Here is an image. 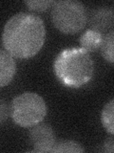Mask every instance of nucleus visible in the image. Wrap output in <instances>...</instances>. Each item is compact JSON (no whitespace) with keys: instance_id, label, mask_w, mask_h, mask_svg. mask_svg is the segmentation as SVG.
<instances>
[{"instance_id":"1","label":"nucleus","mask_w":114,"mask_h":153,"mask_svg":"<svg viewBox=\"0 0 114 153\" xmlns=\"http://www.w3.org/2000/svg\"><path fill=\"white\" fill-rule=\"evenodd\" d=\"M46 29L42 19L34 13H19L5 24L2 43L13 57L30 59L38 54L45 42Z\"/></svg>"},{"instance_id":"2","label":"nucleus","mask_w":114,"mask_h":153,"mask_svg":"<svg viewBox=\"0 0 114 153\" xmlns=\"http://www.w3.org/2000/svg\"><path fill=\"white\" fill-rule=\"evenodd\" d=\"M53 69L56 78L63 85L79 88L92 79L94 62L83 48H68L57 55Z\"/></svg>"},{"instance_id":"3","label":"nucleus","mask_w":114,"mask_h":153,"mask_svg":"<svg viewBox=\"0 0 114 153\" xmlns=\"http://www.w3.org/2000/svg\"><path fill=\"white\" fill-rule=\"evenodd\" d=\"M47 112L44 99L31 92L18 95L12 100L10 107L12 121L21 127H31L40 123L47 116Z\"/></svg>"},{"instance_id":"4","label":"nucleus","mask_w":114,"mask_h":153,"mask_svg":"<svg viewBox=\"0 0 114 153\" xmlns=\"http://www.w3.org/2000/svg\"><path fill=\"white\" fill-rule=\"evenodd\" d=\"M51 21L58 31L73 35L82 31L87 24V9L79 1H56L51 9Z\"/></svg>"},{"instance_id":"5","label":"nucleus","mask_w":114,"mask_h":153,"mask_svg":"<svg viewBox=\"0 0 114 153\" xmlns=\"http://www.w3.org/2000/svg\"><path fill=\"white\" fill-rule=\"evenodd\" d=\"M28 135L31 143L33 146L32 152H51L52 148L57 143L53 129L47 124H36L31 129Z\"/></svg>"},{"instance_id":"6","label":"nucleus","mask_w":114,"mask_h":153,"mask_svg":"<svg viewBox=\"0 0 114 153\" xmlns=\"http://www.w3.org/2000/svg\"><path fill=\"white\" fill-rule=\"evenodd\" d=\"M91 30L104 33L114 27V10L108 7L99 8L94 11L90 18Z\"/></svg>"},{"instance_id":"7","label":"nucleus","mask_w":114,"mask_h":153,"mask_svg":"<svg viewBox=\"0 0 114 153\" xmlns=\"http://www.w3.org/2000/svg\"><path fill=\"white\" fill-rule=\"evenodd\" d=\"M16 71V64L13 56L5 49L0 51V85H8L12 80Z\"/></svg>"},{"instance_id":"8","label":"nucleus","mask_w":114,"mask_h":153,"mask_svg":"<svg viewBox=\"0 0 114 153\" xmlns=\"http://www.w3.org/2000/svg\"><path fill=\"white\" fill-rule=\"evenodd\" d=\"M103 41V35L101 33L96 32L94 30L86 31L80 37V45L88 52H95L99 48H101Z\"/></svg>"},{"instance_id":"9","label":"nucleus","mask_w":114,"mask_h":153,"mask_svg":"<svg viewBox=\"0 0 114 153\" xmlns=\"http://www.w3.org/2000/svg\"><path fill=\"white\" fill-rule=\"evenodd\" d=\"M101 122L104 129L114 135V99L104 105L102 114H101Z\"/></svg>"},{"instance_id":"10","label":"nucleus","mask_w":114,"mask_h":153,"mask_svg":"<svg viewBox=\"0 0 114 153\" xmlns=\"http://www.w3.org/2000/svg\"><path fill=\"white\" fill-rule=\"evenodd\" d=\"M101 54L104 60L114 64V31L107 33L103 36L101 44Z\"/></svg>"},{"instance_id":"11","label":"nucleus","mask_w":114,"mask_h":153,"mask_svg":"<svg viewBox=\"0 0 114 153\" xmlns=\"http://www.w3.org/2000/svg\"><path fill=\"white\" fill-rule=\"evenodd\" d=\"M85 149L79 143L74 141H61L57 142L52 148L51 152H75L81 153Z\"/></svg>"},{"instance_id":"12","label":"nucleus","mask_w":114,"mask_h":153,"mask_svg":"<svg viewBox=\"0 0 114 153\" xmlns=\"http://www.w3.org/2000/svg\"><path fill=\"white\" fill-rule=\"evenodd\" d=\"M25 4L31 11H34L38 13L45 12L49 9L51 5H53V1H49V0H44V1H26Z\"/></svg>"},{"instance_id":"13","label":"nucleus","mask_w":114,"mask_h":153,"mask_svg":"<svg viewBox=\"0 0 114 153\" xmlns=\"http://www.w3.org/2000/svg\"><path fill=\"white\" fill-rule=\"evenodd\" d=\"M8 107L5 104L4 100H1V107H0V120H1V123H4L5 120L8 117Z\"/></svg>"},{"instance_id":"14","label":"nucleus","mask_w":114,"mask_h":153,"mask_svg":"<svg viewBox=\"0 0 114 153\" xmlns=\"http://www.w3.org/2000/svg\"><path fill=\"white\" fill-rule=\"evenodd\" d=\"M104 150L107 152H114V139L110 138L104 142Z\"/></svg>"}]
</instances>
